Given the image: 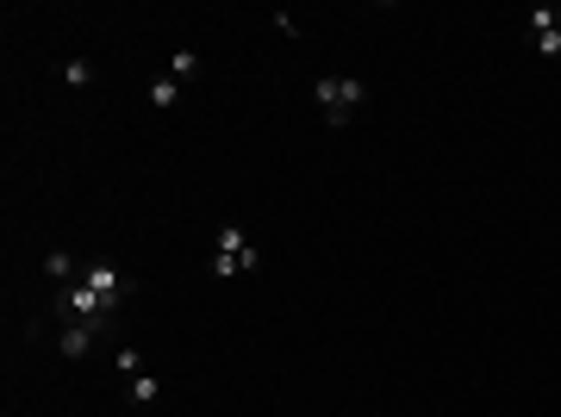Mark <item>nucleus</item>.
Wrapping results in <instances>:
<instances>
[{
    "label": "nucleus",
    "mask_w": 561,
    "mask_h": 417,
    "mask_svg": "<svg viewBox=\"0 0 561 417\" xmlns=\"http://www.w3.org/2000/svg\"><path fill=\"white\" fill-rule=\"evenodd\" d=\"M536 51L542 57H561V32H536Z\"/></svg>",
    "instance_id": "nucleus-11"
},
{
    "label": "nucleus",
    "mask_w": 561,
    "mask_h": 417,
    "mask_svg": "<svg viewBox=\"0 0 561 417\" xmlns=\"http://www.w3.org/2000/svg\"><path fill=\"white\" fill-rule=\"evenodd\" d=\"M312 94H319V106H325V125H331V131H344V125L362 113V100H368V88H362L356 75H319V82H312Z\"/></svg>",
    "instance_id": "nucleus-1"
},
{
    "label": "nucleus",
    "mask_w": 561,
    "mask_h": 417,
    "mask_svg": "<svg viewBox=\"0 0 561 417\" xmlns=\"http://www.w3.org/2000/svg\"><path fill=\"white\" fill-rule=\"evenodd\" d=\"M156 398H162V380L156 374H138L131 380V405H156Z\"/></svg>",
    "instance_id": "nucleus-10"
},
{
    "label": "nucleus",
    "mask_w": 561,
    "mask_h": 417,
    "mask_svg": "<svg viewBox=\"0 0 561 417\" xmlns=\"http://www.w3.org/2000/svg\"><path fill=\"white\" fill-rule=\"evenodd\" d=\"M150 106H162V113L181 106V82H175V75H156V82H150Z\"/></svg>",
    "instance_id": "nucleus-6"
},
{
    "label": "nucleus",
    "mask_w": 561,
    "mask_h": 417,
    "mask_svg": "<svg viewBox=\"0 0 561 417\" xmlns=\"http://www.w3.org/2000/svg\"><path fill=\"white\" fill-rule=\"evenodd\" d=\"M113 318H75V324H63V336H57V349L69 355V361H82L94 342H100V330H107Z\"/></svg>",
    "instance_id": "nucleus-4"
},
{
    "label": "nucleus",
    "mask_w": 561,
    "mask_h": 417,
    "mask_svg": "<svg viewBox=\"0 0 561 417\" xmlns=\"http://www.w3.org/2000/svg\"><path fill=\"white\" fill-rule=\"evenodd\" d=\"M113 367H119L125 380H138V374H144V349H138V342H125V349H113Z\"/></svg>",
    "instance_id": "nucleus-8"
},
{
    "label": "nucleus",
    "mask_w": 561,
    "mask_h": 417,
    "mask_svg": "<svg viewBox=\"0 0 561 417\" xmlns=\"http://www.w3.org/2000/svg\"><path fill=\"white\" fill-rule=\"evenodd\" d=\"M44 274H51L57 287H69V280H82V268H75V256H69V249H51V256H44Z\"/></svg>",
    "instance_id": "nucleus-5"
},
{
    "label": "nucleus",
    "mask_w": 561,
    "mask_h": 417,
    "mask_svg": "<svg viewBox=\"0 0 561 417\" xmlns=\"http://www.w3.org/2000/svg\"><path fill=\"white\" fill-rule=\"evenodd\" d=\"M555 32H561V7H555Z\"/></svg>",
    "instance_id": "nucleus-12"
},
{
    "label": "nucleus",
    "mask_w": 561,
    "mask_h": 417,
    "mask_svg": "<svg viewBox=\"0 0 561 417\" xmlns=\"http://www.w3.org/2000/svg\"><path fill=\"white\" fill-rule=\"evenodd\" d=\"M63 82H69V88H94V63H88V57H69V63H63Z\"/></svg>",
    "instance_id": "nucleus-9"
},
{
    "label": "nucleus",
    "mask_w": 561,
    "mask_h": 417,
    "mask_svg": "<svg viewBox=\"0 0 561 417\" xmlns=\"http://www.w3.org/2000/svg\"><path fill=\"white\" fill-rule=\"evenodd\" d=\"M82 280H88V287H94V293H100L113 311H119V305L138 293V280H131L125 268H113V262H88V268H82Z\"/></svg>",
    "instance_id": "nucleus-3"
},
{
    "label": "nucleus",
    "mask_w": 561,
    "mask_h": 417,
    "mask_svg": "<svg viewBox=\"0 0 561 417\" xmlns=\"http://www.w3.org/2000/svg\"><path fill=\"white\" fill-rule=\"evenodd\" d=\"M249 268H262V249H256L237 224H225V231H218V249H212V280H237V274H249Z\"/></svg>",
    "instance_id": "nucleus-2"
},
{
    "label": "nucleus",
    "mask_w": 561,
    "mask_h": 417,
    "mask_svg": "<svg viewBox=\"0 0 561 417\" xmlns=\"http://www.w3.org/2000/svg\"><path fill=\"white\" fill-rule=\"evenodd\" d=\"M169 75H175V82L187 88V82L200 75V51H175V57H169Z\"/></svg>",
    "instance_id": "nucleus-7"
}]
</instances>
